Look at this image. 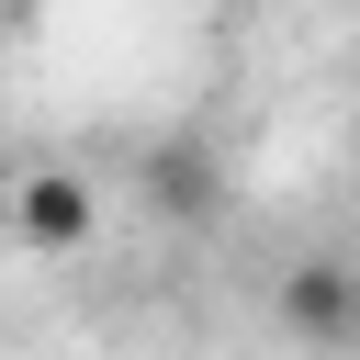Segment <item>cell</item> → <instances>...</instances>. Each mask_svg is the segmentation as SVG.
I'll list each match as a JSON object with an SVG mask.
<instances>
[{"label": "cell", "instance_id": "1", "mask_svg": "<svg viewBox=\"0 0 360 360\" xmlns=\"http://www.w3.org/2000/svg\"><path fill=\"white\" fill-rule=\"evenodd\" d=\"M270 326L292 338V349H360V270L349 259H292L281 281H270Z\"/></svg>", "mask_w": 360, "mask_h": 360}, {"label": "cell", "instance_id": "2", "mask_svg": "<svg viewBox=\"0 0 360 360\" xmlns=\"http://www.w3.org/2000/svg\"><path fill=\"white\" fill-rule=\"evenodd\" d=\"M11 225H22L34 259H79V248L101 236V191H90L79 169H22V180H11Z\"/></svg>", "mask_w": 360, "mask_h": 360}, {"label": "cell", "instance_id": "3", "mask_svg": "<svg viewBox=\"0 0 360 360\" xmlns=\"http://www.w3.org/2000/svg\"><path fill=\"white\" fill-rule=\"evenodd\" d=\"M0 22H11V0H0Z\"/></svg>", "mask_w": 360, "mask_h": 360}]
</instances>
